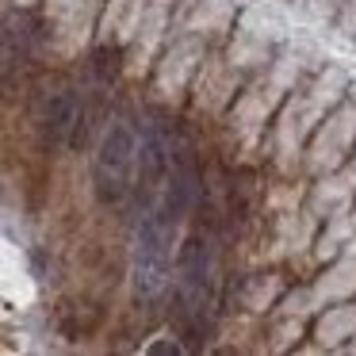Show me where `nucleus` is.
I'll return each instance as SVG.
<instances>
[{
	"label": "nucleus",
	"mask_w": 356,
	"mask_h": 356,
	"mask_svg": "<svg viewBox=\"0 0 356 356\" xmlns=\"http://www.w3.org/2000/svg\"><path fill=\"white\" fill-rule=\"evenodd\" d=\"M192 195H195L192 169H188V165H180V169L172 172V184H169V195H165V211H161V215L169 218V222H177V218L188 211V203H192Z\"/></svg>",
	"instance_id": "20e7f679"
},
{
	"label": "nucleus",
	"mask_w": 356,
	"mask_h": 356,
	"mask_svg": "<svg viewBox=\"0 0 356 356\" xmlns=\"http://www.w3.org/2000/svg\"><path fill=\"white\" fill-rule=\"evenodd\" d=\"M169 218L165 215H142L138 230H134V287L138 295H157L169 284V230H165Z\"/></svg>",
	"instance_id": "f257e3e1"
},
{
	"label": "nucleus",
	"mask_w": 356,
	"mask_h": 356,
	"mask_svg": "<svg viewBox=\"0 0 356 356\" xmlns=\"http://www.w3.org/2000/svg\"><path fill=\"white\" fill-rule=\"evenodd\" d=\"M47 123H50V134H54V138H65V131L77 123V96L58 92L47 108Z\"/></svg>",
	"instance_id": "39448f33"
},
{
	"label": "nucleus",
	"mask_w": 356,
	"mask_h": 356,
	"mask_svg": "<svg viewBox=\"0 0 356 356\" xmlns=\"http://www.w3.org/2000/svg\"><path fill=\"white\" fill-rule=\"evenodd\" d=\"M180 272H184L180 284H184L188 310H200L203 307V291H207V249H203V241H188Z\"/></svg>",
	"instance_id": "7ed1b4c3"
},
{
	"label": "nucleus",
	"mask_w": 356,
	"mask_h": 356,
	"mask_svg": "<svg viewBox=\"0 0 356 356\" xmlns=\"http://www.w3.org/2000/svg\"><path fill=\"white\" fill-rule=\"evenodd\" d=\"M134 161H138V138L127 123H111L108 134H104L100 157H96V184H100V200L115 203L119 195L127 192V180L134 172Z\"/></svg>",
	"instance_id": "f03ea898"
}]
</instances>
